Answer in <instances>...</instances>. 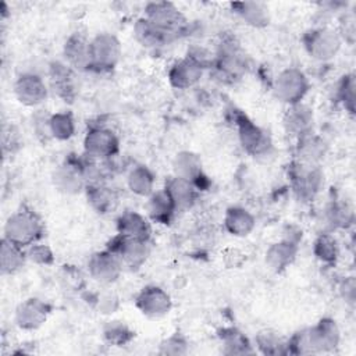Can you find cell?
<instances>
[{
    "label": "cell",
    "instance_id": "20",
    "mask_svg": "<svg viewBox=\"0 0 356 356\" xmlns=\"http://www.w3.org/2000/svg\"><path fill=\"white\" fill-rule=\"evenodd\" d=\"M203 71L204 68L200 64H197L189 56H185L171 65L168 70V81L172 88L185 90L195 86L200 81Z\"/></svg>",
    "mask_w": 356,
    "mask_h": 356
},
{
    "label": "cell",
    "instance_id": "38",
    "mask_svg": "<svg viewBox=\"0 0 356 356\" xmlns=\"http://www.w3.org/2000/svg\"><path fill=\"white\" fill-rule=\"evenodd\" d=\"M257 349L264 355H286V342L273 331H261L256 337Z\"/></svg>",
    "mask_w": 356,
    "mask_h": 356
},
{
    "label": "cell",
    "instance_id": "43",
    "mask_svg": "<svg viewBox=\"0 0 356 356\" xmlns=\"http://www.w3.org/2000/svg\"><path fill=\"white\" fill-rule=\"evenodd\" d=\"M189 341L179 332H174L172 335L163 339L159 345L160 355H186L189 353Z\"/></svg>",
    "mask_w": 356,
    "mask_h": 356
},
{
    "label": "cell",
    "instance_id": "10",
    "mask_svg": "<svg viewBox=\"0 0 356 356\" xmlns=\"http://www.w3.org/2000/svg\"><path fill=\"white\" fill-rule=\"evenodd\" d=\"M83 153L96 160L113 159L120 153V139L107 127H90L83 136Z\"/></svg>",
    "mask_w": 356,
    "mask_h": 356
},
{
    "label": "cell",
    "instance_id": "9",
    "mask_svg": "<svg viewBox=\"0 0 356 356\" xmlns=\"http://www.w3.org/2000/svg\"><path fill=\"white\" fill-rule=\"evenodd\" d=\"M121 54L122 47L115 35L110 32H102L90 39L92 71L110 72L120 63Z\"/></svg>",
    "mask_w": 356,
    "mask_h": 356
},
{
    "label": "cell",
    "instance_id": "35",
    "mask_svg": "<svg viewBox=\"0 0 356 356\" xmlns=\"http://www.w3.org/2000/svg\"><path fill=\"white\" fill-rule=\"evenodd\" d=\"M104 341L111 346H127L135 338V331L122 320H110L102 328Z\"/></svg>",
    "mask_w": 356,
    "mask_h": 356
},
{
    "label": "cell",
    "instance_id": "36",
    "mask_svg": "<svg viewBox=\"0 0 356 356\" xmlns=\"http://www.w3.org/2000/svg\"><path fill=\"white\" fill-rule=\"evenodd\" d=\"M50 136L57 140H68L75 134V121L70 111H58L49 117Z\"/></svg>",
    "mask_w": 356,
    "mask_h": 356
},
{
    "label": "cell",
    "instance_id": "23",
    "mask_svg": "<svg viewBox=\"0 0 356 356\" xmlns=\"http://www.w3.org/2000/svg\"><path fill=\"white\" fill-rule=\"evenodd\" d=\"M164 189L170 195L177 211H188L192 209L197 199V186L178 175H172L165 181Z\"/></svg>",
    "mask_w": 356,
    "mask_h": 356
},
{
    "label": "cell",
    "instance_id": "42",
    "mask_svg": "<svg viewBox=\"0 0 356 356\" xmlns=\"http://www.w3.org/2000/svg\"><path fill=\"white\" fill-rule=\"evenodd\" d=\"M25 254H26V260L33 264L44 266V267L54 264V253L51 248L46 243H42L40 241L28 246L25 249Z\"/></svg>",
    "mask_w": 356,
    "mask_h": 356
},
{
    "label": "cell",
    "instance_id": "31",
    "mask_svg": "<svg viewBox=\"0 0 356 356\" xmlns=\"http://www.w3.org/2000/svg\"><path fill=\"white\" fill-rule=\"evenodd\" d=\"M154 184H156V177L153 171L143 164H136L131 167L127 174L128 189L136 196L149 197L156 191Z\"/></svg>",
    "mask_w": 356,
    "mask_h": 356
},
{
    "label": "cell",
    "instance_id": "34",
    "mask_svg": "<svg viewBox=\"0 0 356 356\" xmlns=\"http://www.w3.org/2000/svg\"><path fill=\"white\" fill-rule=\"evenodd\" d=\"M313 254L324 266H335L339 257V245L328 232L320 234L313 242Z\"/></svg>",
    "mask_w": 356,
    "mask_h": 356
},
{
    "label": "cell",
    "instance_id": "25",
    "mask_svg": "<svg viewBox=\"0 0 356 356\" xmlns=\"http://www.w3.org/2000/svg\"><path fill=\"white\" fill-rule=\"evenodd\" d=\"M85 193H86L88 203L99 214L113 213L118 206L117 192L108 185H106L104 182L86 185Z\"/></svg>",
    "mask_w": 356,
    "mask_h": 356
},
{
    "label": "cell",
    "instance_id": "13",
    "mask_svg": "<svg viewBox=\"0 0 356 356\" xmlns=\"http://www.w3.org/2000/svg\"><path fill=\"white\" fill-rule=\"evenodd\" d=\"M53 306L39 298H29L22 300L14 313V321L18 328L24 331H33L40 328L50 316Z\"/></svg>",
    "mask_w": 356,
    "mask_h": 356
},
{
    "label": "cell",
    "instance_id": "2",
    "mask_svg": "<svg viewBox=\"0 0 356 356\" xmlns=\"http://www.w3.org/2000/svg\"><path fill=\"white\" fill-rule=\"evenodd\" d=\"M43 235V220L33 209L26 206H21L18 210L11 213L3 228V238L24 249L39 242Z\"/></svg>",
    "mask_w": 356,
    "mask_h": 356
},
{
    "label": "cell",
    "instance_id": "16",
    "mask_svg": "<svg viewBox=\"0 0 356 356\" xmlns=\"http://www.w3.org/2000/svg\"><path fill=\"white\" fill-rule=\"evenodd\" d=\"M47 93V85L38 74L24 72L14 82V95L17 100L26 107L40 106L46 100Z\"/></svg>",
    "mask_w": 356,
    "mask_h": 356
},
{
    "label": "cell",
    "instance_id": "28",
    "mask_svg": "<svg viewBox=\"0 0 356 356\" xmlns=\"http://www.w3.org/2000/svg\"><path fill=\"white\" fill-rule=\"evenodd\" d=\"M224 227L234 236H248L256 227L254 216L242 206H231L224 214Z\"/></svg>",
    "mask_w": 356,
    "mask_h": 356
},
{
    "label": "cell",
    "instance_id": "17",
    "mask_svg": "<svg viewBox=\"0 0 356 356\" xmlns=\"http://www.w3.org/2000/svg\"><path fill=\"white\" fill-rule=\"evenodd\" d=\"M53 184L57 191L65 195H76L86 188V181L79 167V159L65 160L53 174Z\"/></svg>",
    "mask_w": 356,
    "mask_h": 356
},
{
    "label": "cell",
    "instance_id": "19",
    "mask_svg": "<svg viewBox=\"0 0 356 356\" xmlns=\"http://www.w3.org/2000/svg\"><path fill=\"white\" fill-rule=\"evenodd\" d=\"M63 54L65 63L75 71H89L92 67L90 40L83 33H71L64 43Z\"/></svg>",
    "mask_w": 356,
    "mask_h": 356
},
{
    "label": "cell",
    "instance_id": "30",
    "mask_svg": "<svg viewBox=\"0 0 356 356\" xmlns=\"http://www.w3.org/2000/svg\"><path fill=\"white\" fill-rule=\"evenodd\" d=\"M134 36L143 47H147V49H159V47H163L174 40L170 35H167L163 31H160L159 28H156L145 17H140L135 21Z\"/></svg>",
    "mask_w": 356,
    "mask_h": 356
},
{
    "label": "cell",
    "instance_id": "8",
    "mask_svg": "<svg viewBox=\"0 0 356 356\" xmlns=\"http://www.w3.org/2000/svg\"><path fill=\"white\" fill-rule=\"evenodd\" d=\"M234 124L238 132L239 143L248 154L259 157L270 153L273 142L266 129L256 125L250 118H248L245 114L239 111H235Z\"/></svg>",
    "mask_w": 356,
    "mask_h": 356
},
{
    "label": "cell",
    "instance_id": "18",
    "mask_svg": "<svg viewBox=\"0 0 356 356\" xmlns=\"http://www.w3.org/2000/svg\"><path fill=\"white\" fill-rule=\"evenodd\" d=\"M299 241L291 236H284L268 246L266 250V264L274 273L285 271L296 259L299 250Z\"/></svg>",
    "mask_w": 356,
    "mask_h": 356
},
{
    "label": "cell",
    "instance_id": "41",
    "mask_svg": "<svg viewBox=\"0 0 356 356\" xmlns=\"http://www.w3.org/2000/svg\"><path fill=\"white\" fill-rule=\"evenodd\" d=\"M93 309L104 316H110L120 309V299L113 292H96L89 296Z\"/></svg>",
    "mask_w": 356,
    "mask_h": 356
},
{
    "label": "cell",
    "instance_id": "33",
    "mask_svg": "<svg viewBox=\"0 0 356 356\" xmlns=\"http://www.w3.org/2000/svg\"><path fill=\"white\" fill-rule=\"evenodd\" d=\"M224 355H252L254 352L249 338L238 328H224L218 334Z\"/></svg>",
    "mask_w": 356,
    "mask_h": 356
},
{
    "label": "cell",
    "instance_id": "22",
    "mask_svg": "<svg viewBox=\"0 0 356 356\" xmlns=\"http://www.w3.org/2000/svg\"><path fill=\"white\" fill-rule=\"evenodd\" d=\"M117 234L140 239V241H150L152 236V224L147 217L138 211L127 210L121 213L115 220Z\"/></svg>",
    "mask_w": 356,
    "mask_h": 356
},
{
    "label": "cell",
    "instance_id": "12",
    "mask_svg": "<svg viewBox=\"0 0 356 356\" xmlns=\"http://www.w3.org/2000/svg\"><path fill=\"white\" fill-rule=\"evenodd\" d=\"M136 309L147 318H161L170 313L172 302L170 295L157 285L143 286L135 298Z\"/></svg>",
    "mask_w": 356,
    "mask_h": 356
},
{
    "label": "cell",
    "instance_id": "24",
    "mask_svg": "<svg viewBox=\"0 0 356 356\" xmlns=\"http://www.w3.org/2000/svg\"><path fill=\"white\" fill-rule=\"evenodd\" d=\"M328 145L327 142L313 131L298 138L296 150H295V160L305 163L320 165V161L327 154Z\"/></svg>",
    "mask_w": 356,
    "mask_h": 356
},
{
    "label": "cell",
    "instance_id": "4",
    "mask_svg": "<svg viewBox=\"0 0 356 356\" xmlns=\"http://www.w3.org/2000/svg\"><path fill=\"white\" fill-rule=\"evenodd\" d=\"M145 18L174 40L188 32L189 22L182 11L171 1H150L145 6Z\"/></svg>",
    "mask_w": 356,
    "mask_h": 356
},
{
    "label": "cell",
    "instance_id": "40",
    "mask_svg": "<svg viewBox=\"0 0 356 356\" xmlns=\"http://www.w3.org/2000/svg\"><path fill=\"white\" fill-rule=\"evenodd\" d=\"M58 280L60 284L71 292H79L85 289V277L81 273V270H78L75 266H63L58 271Z\"/></svg>",
    "mask_w": 356,
    "mask_h": 356
},
{
    "label": "cell",
    "instance_id": "14",
    "mask_svg": "<svg viewBox=\"0 0 356 356\" xmlns=\"http://www.w3.org/2000/svg\"><path fill=\"white\" fill-rule=\"evenodd\" d=\"M122 267L124 266L120 259L108 249L95 252L88 260L89 275L103 285L114 284L120 278Z\"/></svg>",
    "mask_w": 356,
    "mask_h": 356
},
{
    "label": "cell",
    "instance_id": "29",
    "mask_svg": "<svg viewBox=\"0 0 356 356\" xmlns=\"http://www.w3.org/2000/svg\"><path fill=\"white\" fill-rule=\"evenodd\" d=\"M232 11L253 28H264L270 24L268 7L261 1H236L231 3Z\"/></svg>",
    "mask_w": 356,
    "mask_h": 356
},
{
    "label": "cell",
    "instance_id": "7",
    "mask_svg": "<svg viewBox=\"0 0 356 356\" xmlns=\"http://www.w3.org/2000/svg\"><path fill=\"white\" fill-rule=\"evenodd\" d=\"M309 89L310 82L306 74L296 67L284 68L273 79L274 96L288 106L300 103L307 95Z\"/></svg>",
    "mask_w": 356,
    "mask_h": 356
},
{
    "label": "cell",
    "instance_id": "3",
    "mask_svg": "<svg viewBox=\"0 0 356 356\" xmlns=\"http://www.w3.org/2000/svg\"><path fill=\"white\" fill-rule=\"evenodd\" d=\"M211 68L221 82L235 83L248 72L249 58L242 50L239 42L235 38L228 36L220 42Z\"/></svg>",
    "mask_w": 356,
    "mask_h": 356
},
{
    "label": "cell",
    "instance_id": "39",
    "mask_svg": "<svg viewBox=\"0 0 356 356\" xmlns=\"http://www.w3.org/2000/svg\"><path fill=\"white\" fill-rule=\"evenodd\" d=\"M327 220L332 228H348L353 224V210L348 203L332 202L327 209Z\"/></svg>",
    "mask_w": 356,
    "mask_h": 356
},
{
    "label": "cell",
    "instance_id": "6",
    "mask_svg": "<svg viewBox=\"0 0 356 356\" xmlns=\"http://www.w3.org/2000/svg\"><path fill=\"white\" fill-rule=\"evenodd\" d=\"M292 191L299 202L314 200L324 184V175L320 165L293 161L288 171Z\"/></svg>",
    "mask_w": 356,
    "mask_h": 356
},
{
    "label": "cell",
    "instance_id": "1",
    "mask_svg": "<svg viewBox=\"0 0 356 356\" xmlns=\"http://www.w3.org/2000/svg\"><path fill=\"white\" fill-rule=\"evenodd\" d=\"M341 342V330L334 318L323 317L314 325L298 331L286 341V353L316 355L334 352Z\"/></svg>",
    "mask_w": 356,
    "mask_h": 356
},
{
    "label": "cell",
    "instance_id": "21",
    "mask_svg": "<svg viewBox=\"0 0 356 356\" xmlns=\"http://www.w3.org/2000/svg\"><path fill=\"white\" fill-rule=\"evenodd\" d=\"M313 110L300 102L288 106L282 118V125L289 135H293L298 139L313 131Z\"/></svg>",
    "mask_w": 356,
    "mask_h": 356
},
{
    "label": "cell",
    "instance_id": "26",
    "mask_svg": "<svg viewBox=\"0 0 356 356\" xmlns=\"http://www.w3.org/2000/svg\"><path fill=\"white\" fill-rule=\"evenodd\" d=\"M172 168H174V175H178L181 178H185L193 182L197 186V189H200V181L204 177H203L202 160L199 154L191 150L178 152L174 157Z\"/></svg>",
    "mask_w": 356,
    "mask_h": 356
},
{
    "label": "cell",
    "instance_id": "37",
    "mask_svg": "<svg viewBox=\"0 0 356 356\" xmlns=\"http://www.w3.org/2000/svg\"><path fill=\"white\" fill-rule=\"evenodd\" d=\"M337 100L343 106V108L349 114H355V97H356V81L355 74L348 72L341 76L337 90H335Z\"/></svg>",
    "mask_w": 356,
    "mask_h": 356
},
{
    "label": "cell",
    "instance_id": "27",
    "mask_svg": "<svg viewBox=\"0 0 356 356\" xmlns=\"http://www.w3.org/2000/svg\"><path fill=\"white\" fill-rule=\"evenodd\" d=\"M146 210H147L149 220L157 224H170L174 216L178 213L174 206V202L171 200L170 195L164 188L154 191L147 197Z\"/></svg>",
    "mask_w": 356,
    "mask_h": 356
},
{
    "label": "cell",
    "instance_id": "32",
    "mask_svg": "<svg viewBox=\"0 0 356 356\" xmlns=\"http://www.w3.org/2000/svg\"><path fill=\"white\" fill-rule=\"evenodd\" d=\"M25 249L1 238L0 246V270L3 275H11L18 273L26 263Z\"/></svg>",
    "mask_w": 356,
    "mask_h": 356
},
{
    "label": "cell",
    "instance_id": "44",
    "mask_svg": "<svg viewBox=\"0 0 356 356\" xmlns=\"http://www.w3.org/2000/svg\"><path fill=\"white\" fill-rule=\"evenodd\" d=\"M339 291H341L345 300L353 303V300H355V280H353V277H348L342 282Z\"/></svg>",
    "mask_w": 356,
    "mask_h": 356
},
{
    "label": "cell",
    "instance_id": "11",
    "mask_svg": "<svg viewBox=\"0 0 356 356\" xmlns=\"http://www.w3.org/2000/svg\"><path fill=\"white\" fill-rule=\"evenodd\" d=\"M106 249L113 252L120 259L122 266H127L132 270L139 268L147 260L150 253L149 242L120 234H115V236L108 241Z\"/></svg>",
    "mask_w": 356,
    "mask_h": 356
},
{
    "label": "cell",
    "instance_id": "15",
    "mask_svg": "<svg viewBox=\"0 0 356 356\" xmlns=\"http://www.w3.org/2000/svg\"><path fill=\"white\" fill-rule=\"evenodd\" d=\"M49 82L54 93L64 102H74L79 85L75 70L63 61H53L49 65Z\"/></svg>",
    "mask_w": 356,
    "mask_h": 356
},
{
    "label": "cell",
    "instance_id": "5",
    "mask_svg": "<svg viewBox=\"0 0 356 356\" xmlns=\"http://www.w3.org/2000/svg\"><path fill=\"white\" fill-rule=\"evenodd\" d=\"M342 38L338 31L328 26H317L306 31L302 43L306 53L317 61L325 63L332 60L342 47Z\"/></svg>",
    "mask_w": 356,
    "mask_h": 356
}]
</instances>
